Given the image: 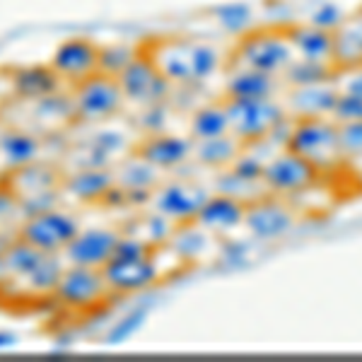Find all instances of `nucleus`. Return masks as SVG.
Returning <instances> with one entry per match:
<instances>
[{
  "label": "nucleus",
  "instance_id": "f257e3e1",
  "mask_svg": "<svg viewBox=\"0 0 362 362\" xmlns=\"http://www.w3.org/2000/svg\"><path fill=\"white\" fill-rule=\"evenodd\" d=\"M162 75L179 87H201L213 80L223 68V54L218 46L198 39H157L143 46Z\"/></svg>",
  "mask_w": 362,
  "mask_h": 362
},
{
  "label": "nucleus",
  "instance_id": "f03ea898",
  "mask_svg": "<svg viewBox=\"0 0 362 362\" xmlns=\"http://www.w3.org/2000/svg\"><path fill=\"white\" fill-rule=\"evenodd\" d=\"M102 276L114 297H126L155 288L165 280V271L155 247L121 230L112 259L102 266Z\"/></svg>",
  "mask_w": 362,
  "mask_h": 362
},
{
  "label": "nucleus",
  "instance_id": "7ed1b4c3",
  "mask_svg": "<svg viewBox=\"0 0 362 362\" xmlns=\"http://www.w3.org/2000/svg\"><path fill=\"white\" fill-rule=\"evenodd\" d=\"M3 249V259L8 264L10 283L20 285V293L34 300H51L58 278H61L66 261L61 254H46V251L32 247L25 239H10Z\"/></svg>",
  "mask_w": 362,
  "mask_h": 362
},
{
  "label": "nucleus",
  "instance_id": "20e7f679",
  "mask_svg": "<svg viewBox=\"0 0 362 362\" xmlns=\"http://www.w3.org/2000/svg\"><path fill=\"white\" fill-rule=\"evenodd\" d=\"M283 148L300 155L319 172H326V169L338 167L343 162L341 143H338V124L331 116L295 119L288 128Z\"/></svg>",
  "mask_w": 362,
  "mask_h": 362
},
{
  "label": "nucleus",
  "instance_id": "39448f33",
  "mask_svg": "<svg viewBox=\"0 0 362 362\" xmlns=\"http://www.w3.org/2000/svg\"><path fill=\"white\" fill-rule=\"evenodd\" d=\"M225 109L230 116V133L244 145H254L273 138L290 121L283 102L276 97L268 99H227Z\"/></svg>",
  "mask_w": 362,
  "mask_h": 362
},
{
  "label": "nucleus",
  "instance_id": "423d86ee",
  "mask_svg": "<svg viewBox=\"0 0 362 362\" xmlns=\"http://www.w3.org/2000/svg\"><path fill=\"white\" fill-rule=\"evenodd\" d=\"M295 49L285 29H249L239 34L235 66H247L268 75H280L295 61Z\"/></svg>",
  "mask_w": 362,
  "mask_h": 362
},
{
  "label": "nucleus",
  "instance_id": "0eeeda50",
  "mask_svg": "<svg viewBox=\"0 0 362 362\" xmlns=\"http://www.w3.org/2000/svg\"><path fill=\"white\" fill-rule=\"evenodd\" d=\"M70 97H73L75 124H104L114 119L126 104L119 80L104 73H95L83 83L73 85Z\"/></svg>",
  "mask_w": 362,
  "mask_h": 362
},
{
  "label": "nucleus",
  "instance_id": "6e6552de",
  "mask_svg": "<svg viewBox=\"0 0 362 362\" xmlns=\"http://www.w3.org/2000/svg\"><path fill=\"white\" fill-rule=\"evenodd\" d=\"M112 290L102 276V268H87L66 264L58 278L51 300L70 312H92L99 305L112 300Z\"/></svg>",
  "mask_w": 362,
  "mask_h": 362
},
{
  "label": "nucleus",
  "instance_id": "1a4fd4ad",
  "mask_svg": "<svg viewBox=\"0 0 362 362\" xmlns=\"http://www.w3.org/2000/svg\"><path fill=\"white\" fill-rule=\"evenodd\" d=\"M80 227H83V223H80L78 215H73L61 206H54L22 218L17 237L25 239L32 247L46 251V254H63V249L73 242Z\"/></svg>",
  "mask_w": 362,
  "mask_h": 362
},
{
  "label": "nucleus",
  "instance_id": "9d476101",
  "mask_svg": "<svg viewBox=\"0 0 362 362\" xmlns=\"http://www.w3.org/2000/svg\"><path fill=\"white\" fill-rule=\"evenodd\" d=\"M319 169L309 165L307 160H302L300 155L290 153V150L280 148L276 155H271L264 162V181L266 191L271 196L280 198H297L307 194L309 189H314L319 181Z\"/></svg>",
  "mask_w": 362,
  "mask_h": 362
},
{
  "label": "nucleus",
  "instance_id": "9b49d317",
  "mask_svg": "<svg viewBox=\"0 0 362 362\" xmlns=\"http://www.w3.org/2000/svg\"><path fill=\"white\" fill-rule=\"evenodd\" d=\"M116 80H119L126 102H133L138 107L167 102L169 92H172V83L157 70L153 58L148 56V51L143 46H138V54L116 75Z\"/></svg>",
  "mask_w": 362,
  "mask_h": 362
},
{
  "label": "nucleus",
  "instance_id": "f8f14e48",
  "mask_svg": "<svg viewBox=\"0 0 362 362\" xmlns=\"http://www.w3.org/2000/svg\"><path fill=\"white\" fill-rule=\"evenodd\" d=\"M295 225L297 215L295 208L288 203V198L271 194L249 203L242 223V227L256 242H278V239L288 237L295 230Z\"/></svg>",
  "mask_w": 362,
  "mask_h": 362
},
{
  "label": "nucleus",
  "instance_id": "ddd939ff",
  "mask_svg": "<svg viewBox=\"0 0 362 362\" xmlns=\"http://www.w3.org/2000/svg\"><path fill=\"white\" fill-rule=\"evenodd\" d=\"M208 194L210 191H206L196 181L174 179L157 186L150 203H153L155 213H160L162 218L172 220L174 225H184V223H194L198 210L206 203Z\"/></svg>",
  "mask_w": 362,
  "mask_h": 362
},
{
  "label": "nucleus",
  "instance_id": "4468645a",
  "mask_svg": "<svg viewBox=\"0 0 362 362\" xmlns=\"http://www.w3.org/2000/svg\"><path fill=\"white\" fill-rule=\"evenodd\" d=\"M49 66L68 87L99 73V44L87 37H70L56 46Z\"/></svg>",
  "mask_w": 362,
  "mask_h": 362
},
{
  "label": "nucleus",
  "instance_id": "2eb2a0df",
  "mask_svg": "<svg viewBox=\"0 0 362 362\" xmlns=\"http://www.w3.org/2000/svg\"><path fill=\"white\" fill-rule=\"evenodd\" d=\"M133 155L145 160L160 172H174V169L184 167L194 155V140L189 136H179V133L157 131L148 133L133 150Z\"/></svg>",
  "mask_w": 362,
  "mask_h": 362
},
{
  "label": "nucleus",
  "instance_id": "dca6fc26",
  "mask_svg": "<svg viewBox=\"0 0 362 362\" xmlns=\"http://www.w3.org/2000/svg\"><path fill=\"white\" fill-rule=\"evenodd\" d=\"M119 235L121 230H114V227H80V232L63 249L61 256L66 264L73 266L102 268L112 259Z\"/></svg>",
  "mask_w": 362,
  "mask_h": 362
},
{
  "label": "nucleus",
  "instance_id": "f3484780",
  "mask_svg": "<svg viewBox=\"0 0 362 362\" xmlns=\"http://www.w3.org/2000/svg\"><path fill=\"white\" fill-rule=\"evenodd\" d=\"M116 186L112 167H78L63 177L61 191L90 206H104Z\"/></svg>",
  "mask_w": 362,
  "mask_h": 362
},
{
  "label": "nucleus",
  "instance_id": "a211bd4d",
  "mask_svg": "<svg viewBox=\"0 0 362 362\" xmlns=\"http://www.w3.org/2000/svg\"><path fill=\"white\" fill-rule=\"evenodd\" d=\"M8 85L10 92H13L15 99H22V102H37V99H44L49 95H56V92L66 90V83L58 78V73L46 63V66H20L13 68L8 73Z\"/></svg>",
  "mask_w": 362,
  "mask_h": 362
},
{
  "label": "nucleus",
  "instance_id": "6ab92c4d",
  "mask_svg": "<svg viewBox=\"0 0 362 362\" xmlns=\"http://www.w3.org/2000/svg\"><path fill=\"white\" fill-rule=\"evenodd\" d=\"M244 213H247V203H242L239 198H232L227 194L215 191V194H208L206 203H203L201 210H198L194 223L201 225L203 230H208L210 235L225 237L242 227Z\"/></svg>",
  "mask_w": 362,
  "mask_h": 362
},
{
  "label": "nucleus",
  "instance_id": "aec40b11",
  "mask_svg": "<svg viewBox=\"0 0 362 362\" xmlns=\"http://www.w3.org/2000/svg\"><path fill=\"white\" fill-rule=\"evenodd\" d=\"M44 138L27 128L8 126L0 131V162L5 172L34 165L44 155Z\"/></svg>",
  "mask_w": 362,
  "mask_h": 362
},
{
  "label": "nucleus",
  "instance_id": "412c9836",
  "mask_svg": "<svg viewBox=\"0 0 362 362\" xmlns=\"http://www.w3.org/2000/svg\"><path fill=\"white\" fill-rule=\"evenodd\" d=\"M338 99V87L334 80L317 85L290 87L285 95V109L295 119H309V116H331L334 104Z\"/></svg>",
  "mask_w": 362,
  "mask_h": 362
},
{
  "label": "nucleus",
  "instance_id": "4be33fe9",
  "mask_svg": "<svg viewBox=\"0 0 362 362\" xmlns=\"http://www.w3.org/2000/svg\"><path fill=\"white\" fill-rule=\"evenodd\" d=\"M280 92V78L261 70L235 66L227 73L225 97L227 99H268Z\"/></svg>",
  "mask_w": 362,
  "mask_h": 362
},
{
  "label": "nucleus",
  "instance_id": "5701e85b",
  "mask_svg": "<svg viewBox=\"0 0 362 362\" xmlns=\"http://www.w3.org/2000/svg\"><path fill=\"white\" fill-rule=\"evenodd\" d=\"M290 37V44L295 49V56L302 61L314 63H331L334 66V32H326L314 25H295L285 29Z\"/></svg>",
  "mask_w": 362,
  "mask_h": 362
},
{
  "label": "nucleus",
  "instance_id": "b1692460",
  "mask_svg": "<svg viewBox=\"0 0 362 362\" xmlns=\"http://www.w3.org/2000/svg\"><path fill=\"white\" fill-rule=\"evenodd\" d=\"M114 177H116V186L124 191L126 203L150 201L155 189L160 186V169L148 165V162L140 160V157H136V162L121 165L119 172H114Z\"/></svg>",
  "mask_w": 362,
  "mask_h": 362
},
{
  "label": "nucleus",
  "instance_id": "393cba45",
  "mask_svg": "<svg viewBox=\"0 0 362 362\" xmlns=\"http://www.w3.org/2000/svg\"><path fill=\"white\" fill-rule=\"evenodd\" d=\"M244 143L239 138H235L232 133L220 138H210V140H194V155L191 160L198 162L201 167L208 169H227L232 162L242 155Z\"/></svg>",
  "mask_w": 362,
  "mask_h": 362
},
{
  "label": "nucleus",
  "instance_id": "a878e982",
  "mask_svg": "<svg viewBox=\"0 0 362 362\" xmlns=\"http://www.w3.org/2000/svg\"><path fill=\"white\" fill-rule=\"evenodd\" d=\"M362 63V13L348 15L334 32V66L350 68Z\"/></svg>",
  "mask_w": 362,
  "mask_h": 362
},
{
  "label": "nucleus",
  "instance_id": "bb28decb",
  "mask_svg": "<svg viewBox=\"0 0 362 362\" xmlns=\"http://www.w3.org/2000/svg\"><path fill=\"white\" fill-rule=\"evenodd\" d=\"M230 133V116H227L225 102L203 104L191 114L189 138L191 140H210Z\"/></svg>",
  "mask_w": 362,
  "mask_h": 362
},
{
  "label": "nucleus",
  "instance_id": "cd10ccee",
  "mask_svg": "<svg viewBox=\"0 0 362 362\" xmlns=\"http://www.w3.org/2000/svg\"><path fill=\"white\" fill-rule=\"evenodd\" d=\"M336 66L331 63H314V61H302L295 58L288 66V70L283 73V80L290 87H302V85H317L326 83V80H334Z\"/></svg>",
  "mask_w": 362,
  "mask_h": 362
},
{
  "label": "nucleus",
  "instance_id": "c85d7f7f",
  "mask_svg": "<svg viewBox=\"0 0 362 362\" xmlns=\"http://www.w3.org/2000/svg\"><path fill=\"white\" fill-rule=\"evenodd\" d=\"M213 17L225 32L244 34L254 25V8L247 3H225L213 10Z\"/></svg>",
  "mask_w": 362,
  "mask_h": 362
},
{
  "label": "nucleus",
  "instance_id": "c756f323",
  "mask_svg": "<svg viewBox=\"0 0 362 362\" xmlns=\"http://www.w3.org/2000/svg\"><path fill=\"white\" fill-rule=\"evenodd\" d=\"M136 54H138L136 46H126V44L99 46V73L116 78V75H119L121 70L133 61V56Z\"/></svg>",
  "mask_w": 362,
  "mask_h": 362
},
{
  "label": "nucleus",
  "instance_id": "7c9ffc66",
  "mask_svg": "<svg viewBox=\"0 0 362 362\" xmlns=\"http://www.w3.org/2000/svg\"><path fill=\"white\" fill-rule=\"evenodd\" d=\"M348 15L350 13H346V8H341V5L334 3V0H326V3H321L312 10V15L307 17V22L319 29H326V32H336V29L346 22Z\"/></svg>",
  "mask_w": 362,
  "mask_h": 362
},
{
  "label": "nucleus",
  "instance_id": "2f4dec72",
  "mask_svg": "<svg viewBox=\"0 0 362 362\" xmlns=\"http://www.w3.org/2000/svg\"><path fill=\"white\" fill-rule=\"evenodd\" d=\"M338 143L343 160H362V121L338 124Z\"/></svg>",
  "mask_w": 362,
  "mask_h": 362
},
{
  "label": "nucleus",
  "instance_id": "473e14b6",
  "mask_svg": "<svg viewBox=\"0 0 362 362\" xmlns=\"http://www.w3.org/2000/svg\"><path fill=\"white\" fill-rule=\"evenodd\" d=\"M264 162L266 160H259L256 155H251L249 148H244L242 155H239L227 169H230V172L235 174V177H239V179L259 181V184H264V181H261V177H264Z\"/></svg>",
  "mask_w": 362,
  "mask_h": 362
},
{
  "label": "nucleus",
  "instance_id": "72a5a7b5",
  "mask_svg": "<svg viewBox=\"0 0 362 362\" xmlns=\"http://www.w3.org/2000/svg\"><path fill=\"white\" fill-rule=\"evenodd\" d=\"M331 119H334L336 124L362 121V97L338 92V99H336V104H334V112H331Z\"/></svg>",
  "mask_w": 362,
  "mask_h": 362
},
{
  "label": "nucleus",
  "instance_id": "f704fd0d",
  "mask_svg": "<svg viewBox=\"0 0 362 362\" xmlns=\"http://www.w3.org/2000/svg\"><path fill=\"white\" fill-rule=\"evenodd\" d=\"M15 218H22L20 196L15 194V189L10 186L8 179L0 177V225L13 223Z\"/></svg>",
  "mask_w": 362,
  "mask_h": 362
},
{
  "label": "nucleus",
  "instance_id": "c9c22d12",
  "mask_svg": "<svg viewBox=\"0 0 362 362\" xmlns=\"http://www.w3.org/2000/svg\"><path fill=\"white\" fill-rule=\"evenodd\" d=\"M143 321H145V312L140 309V312H131L128 317H124L121 321H116V326L112 331H109V336H107V343L109 346H119V343H126L128 338H131L136 331L143 326Z\"/></svg>",
  "mask_w": 362,
  "mask_h": 362
},
{
  "label": "nucleus",
  "instance_id": "e433bc0d",
  "mask_svg": "<svg viewBox=\"0 0 362 362\" xmlns=\"http://www.w3.org/2000/svg\"><path fill=\"white\" fill-rule=\"evenodd\" d=\"M334 83L338 87V92L362 97V63L360 66H350V68H336Z\"/></svg>",
  "mask_w": 362,
  "mask_h": 362
},
{
  "label": "nucleus",
  "instance_id": "4c0bfd02",
  "mask_svg": "<svg viewBox=\"0 0 362 362\" xmlns=\"http://www.w3.org/2000/svg\"><path fill=\"white\" fill-rule=\"evenodd\" d=\"M20 341H22V338L17 336L15 331H8V329L0 331V350H10V348H15Z\"/></svg>",
  "mask_w": 362,
  "mask_h": 362
},
{
  "label": "nucleus",
  "instance_id": "58836bf2",
  "mask_svg": "<svg viewBox=\"0 0 362 362\" xmlns=\"http://www.w3.org/2000/svg\"><path fill=\"white\" fill-rule=\"evenodd\" d=\"M8 283H10V273H8V264L3 259V249H0V293L8 290Z\"/></svg>",
  "mask_w": 362,
  "mask_h": 362
},
{
  "label": "nucleus",
  "instance_id": "ea45409f",
  "mask_svg": "<svg viewBox=\"0 0 362 362\" xmlns=\"http://www.w3.org/2000/svg\"><path fill=\"white\" fill-rule=\"evenodd\" d=\"M0 116H3V102H0Z\"/></svg>",
  "mask_w": 362,
  "mask_h": 362
}]
</instances>
